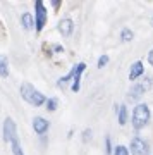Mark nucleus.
<instances>
[{"mask_svg": "<svg viewBox=\"0 0 153 155\" xmlns=\"http://www.w3.org/2000/svg\"><path fill=\"white\" fill-rule=\"evenodd\" d=\"M21 97L33 107H40V105H43V104H47V98L43 97V93H40L38 90L29 83L21 84Z\"/></svg>", "mask_w": 153, "mask_h": 155, "instance_id": "obj_1", "label": "nucleus"}, {"mask_svg": "<svg viewBox=\"0 0 153 155\" xmlns=\"http://www.w3.org/2000/svg\"><path fill=\"white\" fill-rule=\"evenodd\" d=\"M150 109H148L146 104H138L134 107V110H132V126L136 127V129H141L148 124L150 121Z\"/></svg>", "mask_w": 153, "mask_h": 155, "instance_id": "obj_2", "label": "nucleus"}, {"mask_svg": "<svg viewBox=\"0 0 153 155\" xmlns=\"http://www.w3.org/2000/svg\"><path fill=\"white\" fill-rule=\"evenodd\" d=\"M34 22H36V31H41L47 22V9H45V4L41 0H36L34 2Z\"/></svg>", "mask_w": 153, "mask_h": 155, "instance_id": "obj_3", "label": "nucleus"}, {"mask_svg": "<svg viewBox=\"0 0 153 155\" xmlns=\"http://www.w3.org/2000/svg\"><path fill=\"white\" fill-rule=\"evenodd\" d=\"M151 83H153V78H146V81H141L139 84L132 86L131 91H129V95H127V98L129 100H138L148 88H150V86H151Z\"/></svg>", "mask_w": 153, "mask_h": 155, "instance_id": "obj_4", "label": "nucleus"}, {"mask_svg": "<svg viewBox=\"0 0 153 155\" xmlns=\"http://www.w3.org/2000/svg\"><path fill=\"white\" fill-rule=\"evenodd\" d=\"M131 153L132 155H148L150 153V147H148V143L143 138L136 136L131 141Z\"/></svg>", "mask_w": 153, "mask_h": 155, "instance_id": "obj_5", "label": "nucleus"}, {"mask_svg": "<svg viewBox=\"0 0 153 155\" xmlns=\"http://www.w3.org/2000/svg\"><path fill=\"white\" fill-rule=\"evenodd\" d=\"M16 136H17L16 124L12 121V117H7L5 121H4V140H5L7 143H11Z\"/></svg>", "mask_w": 153, "mask_h": 155, "instance_id": "obj_6", "label": "nucleus"}, {"mask_svg": "<svg viewBox=\"0 0 153 155\" xmlns=\"http://www.w3.org/2000/svg\"><path fill=\"white\" fill-rule=\"evenodd\" d=\"M86 69V64L84 62H79L77 66H74V79H72V86H71V90L72 91H79V88H81V74H83V71Z\"/></svg>", "mask_w": 153, "mask_h": 155, "instance_id": "obj_7", "label": "nucleus"}, {"mask_svg": "<svg viewBox=\"0 0 153 155\" xmlns=\"http://www.w3.org/2000/svg\"><path fill=\"white\" fill-rule=\"evenodd\" d=\"M33 127H34V131H36V134H45L47 131H48L50 122L47 121V119H43V117H34L33 119Z\"/></svg>", "mask_w": 153, "mask_h": 155, "instance_id": "obj_8", "label": "nucleus"}, {"mask_svg": "<svg viewBox=\"0 0 153 155\" xmlns=\"http://www.w3.org/2000/svg\"><path fill=\"white\" fill-rule=\"evenodd\" d=\"M72 29H74V22H72V19H69V17L62 19V21L59 22V31L62 33V36H71Z\"/></svg>", "mask_w": 153, "mask_h": 155, "instance_id": "obj_9", "label": "nucleus"}, {"mask_svg": "<svg viewBox=\"0 0 153 155\" xmlns=\"http://www.w3.org/2000/svg\"><path fill=\"white\" fill-rule=\"evenodd\" d=\"M143 72H145V67H143V62L141 61H138V62H134L131 66V71H129V79L131 81H136L138 78L141 76Z\"/></svg>", "mask_w": 153, "mask_h": 155, "instance_id": "obj_10", "label": "nucleus"}, {"mask_svg": "<svg viewBox=\"0 0 153 155\" xmlns=\"http://www.w3.org/2000/svg\"><path fill=\"white\" fill-rule=\"evenodd\" d=\"M21 24L24 26V29H33V26L36 24V22H34L33 16H31L29 12H24V14L21 16Z\"/></svg>", "mask_w": 153, "mask_h": 155, "instance_id": "obj_11", "label": "nucleus"}, {"mask_svg": "<svg viewBox=\"0 0 153 155\" xmlns=\"http://www.w3.org/2000/svg\"><path fill=\"white\" fill-rule=\"evenodd\" d=\"M117 119H119L120 126L126 124V121H127V107L126 105H119V109H117Z\"/></svg>", "mask_w": 153, "mask_h": 155, "instance_id": "obj_12", "label": "nucleus"}, {"mask_svg": "<svg viewBox=\"0 0 153 155\" xmlns=\"http://www.w3.org/2000/svg\"><path fill=\"white\" fill-rule=\"evenodd\" d=\"M9 76V62L5 55H0V78Z\"/></svg>", "mask_w": 153, "mask_h": 155, "instance_id": "obj_13", "label": "nucleus"}, {"mask_svg": "<svg viewBox=\"0 0 153 155\" xmlns=\"http://www.w3.org/2000/svg\"><path fill=\"white\" fill-rule=\"evenodd\" d=\"M11 145H12V153H14V155H24V152H22V148H21V143H19V140H17V136L11 141Z\"/></svg>", "mask_w": 153, "mask_h": 155, "instance_id": "obj_14", "label": "nucleus"}, {"mask_svg": "<svg viewBox=\"0 0 153 155\" xmlns=\"http://www.w3.org/2000/svg\"><path fill=\"white\" fill-rule=\"evenodd\" d=\"M132 36H134V33H132L129 28H124L122 31H120V38H122V41H131Z\"/></svg>", "mask_w": 153, "mask_h": 155, "instance_id": "obj_15", "label": "nucleus"}, {"mask_svg": "<svg viewBox=\"0 0 153 155\" xmlns=\"http://www.w3.org/2000/svg\"><path fill=\"white\" fill-rule=\"evenodd\" d=\"M114 155H129V150L124 145H117L114 148Z\"/></svg>", "mask_w": 153, "mask_h": 155, "instance_id": "obj_16", "label": "nucleus"}, {"mask_svg": "<svg viewBox=\"0 0 153 155\" xmlns=\"http://www.w3.org/2000/svg\"><path fill=\"white\" fill-rule=\"evenodd\" d=\"M47 109H48L50 112H54L55 109H57V98H48L47 100Z\"/></svg>", "mask_w": 153, "mask_h": 155, "instance_id": "obj_17", "label": "nucleus"}, {"mask_svg": "<svg viewBox=\"0 0 153 155\" xmlns=\"http://www.w3.org/2000/svg\"><path fill=\"white\" fill-rule=\"evenodd\" d=\"M107 64H109V55H102L98 59V67L102 69V67H105Z\"/></svg>", "mask_w": 153, "mask_h": 155, "instance_id": "obj_18", "label": "nucleus"}, {"mask_svg": "<svg viewBox=\"0 0 153 155\" xmlns=\"http://www.w3.org/2000/svg\"><path fill=\"white\" fill-rule=\"evenodd\" d=\"M84 136H83V140H84V141H88V138L91 140V131H90V129H84Z\"/></svg>", "mask_w": 153, "mask_h": 155, "instance_id": "obj_19", "label": "nucleus"}, {"mask_svg": "<svg viewBox=\"0 0 153 155\" xmlns=\"http://www.w3.org/2000/svg\"><path fill=\"white\" fill-rule=\"evenodd\" d=\"M105 143H107V153H110V152H112V147H110V138L109 136L105 138Z\"/></svg>", "mask_w": 153, "mask_h": 155, "instance_id": "obj_20", "label": "nucleus"}, {"mask_svg": "<svg viewBox=\"0 0 153 155\" xmlns=\"http://www.w3.org/2000/svg\"><path fill=\"white\" fill-rule=\"evenodd\" d=\"M148 62H150V64L153 66V48L150 50V54H148Z\"/></svg>", "mask_w": 153, "mask_h": 155, "instance_id": "obj_21", "label": "nucleus"}, {"mask_svg": "<svg viewBox=\"0 0 153 155\" xmlns=\"http://www.w3.org/2000/svg\"><path fill=\"white\" fill-rule=\"evenodd\" d=\"M52 5H54V7H55V9H57V7H59V5H60V2H59V0H54V2H52Z\"/></svg>", "mask_w": 153, "mask_h": 155, "instance_id": "obj_22", "label": "nucleus"}, {"mask_svg": "<svg viewBox=\"0 0 153 155\" xmlns=\"http://www.w3.org/2000/svg\"><path fill=\"white\" fill-rule=\"evenodd\" d=\"M151 24H153V17H151Z\"/></svg>", "mask_w": 153, "mask_h": 155, "instance_id": "obj_23", "label": "nucleus"}]
</instances>
